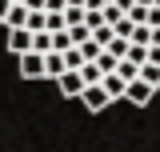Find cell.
I'll list each match as a JSON object with an SVG mask.
<instances>
[{"mask_svg":"<svg viewBox=\"0 0 160 152\" xmlns=\"http://www.w3.org/2000/svg\"><path fill=\"white\" fill-rule=\"evenodd\" d=\"M80 104H84V108H88V112H104V108H108V104H112V96L104 92V84H84V88H80Z\"/></svg>","mask_w":160,"mask_h":152,"instance_id":"cell-1","label":"cell"},{"mask_svg":"<svg viewBox=\"0 0 160 152\" xmlns=\"http://www.w3.org/2000/svg\"><path fill=\"white\" fill-rule=\"evenodd\" d=\"M20 76H24V80H44V52L24 48V52H20Z\"/></svg>","mask_w":160,"mask_h":152,"instance_id":"cell-2","label":"cell"},{"mask_svg":"<svg viewBox=\"0 0 160 152\" xmlns=\"http://www.w3.org/2000/svg\"><path fill=\"white\" fill-rule=\"evenodd\" d=\"M152 96H156V88H152L148 80H140V76H132V80L124 84V100H128V104H148Z\"/></svg>","mask_w":160,"mask_h":152,"instance_id":"cell-3","label":"cell"},{"mask_svg":"<svg viewBox=\"0 0 160 152\" xmlns=\"http://www.w3.org/2000/svg\"><path fill=\"white\" fill-rule=\"evenodd\" d=\"M56 88L64 96H80V88H84V76H80V68H64V72L56 76Z\"/></svg>","mask_w":160,"mask_h":152,"instance_id":"cell-4","label":"cell"},{"mask_svg":"<svg viewBox=\"0 0 160 152\" xmlns=\"http://www.w3.org/2000/svg\"><path fill=\"white\" fill-rule=\"evenodd\" d=\"M28 44H32V32H28L24 24H20V28H8V52H12V56H20Z\"/></svg>","mask_w":160,"mask_h":152,"instance_id":"cell-5","label":"cell"},{"mask_svg":"<svg viewBox=\"0 0 160 152\" xmlns=\"http://www.w3.org/2000/svg\"><path fill=\"white\" fill-rule=\"evenodd\" d=\"M100 84H104V92L112 96V100H124V80H120L116 72H104V76H100Z\"/></svg>","mask_w":160,"mask_h":152,"instance_id":"cell-6","label":"cell"},{"mask_svg":"<svg viewBox=\"0 0 160 152\" xmlns=\"http://www.w3.org/2000/svg\"><path fill=\"white\" fill-rule=\"evenodd\" d=\"M60 72H64V56H60L56 48H52V52H44V76H48V80H56Z\"/></svg>","mask_w":160,"mask_h":152,"instance_id":"cell-7","label":"cell"},{"mask_svg":"<svg viewBox=\"0 0 160 152\" xmlns=\"http://www.w3.org/2000/svg\"><path fill=\"white\" fill-rule=\"evenodd\" d=\"M136 76H140V80H148L152 88H160V64H152V60H144V64L136 68Z\"/></svg>","mask_w":160,"mask_h":152,"instance_id":"cell-8","label":"cell"},{"mask_svg":"<svg viewBox=\"0 0 160 152\" xmlns=\"http://www.w3.org/2000/svg\"><path fill=\"white\" fill-rule=\"evenodd\" d=\"M124 60H132V64H144V60H148V44H136V40H128V48H124Z\"/></svg>","mask_w":160,"mask_h":152,"instance_id":"cell-9","label":"cell"},{"mask_svg":"<svg viewBox=\"0 0 160 152\" xmlns=\"http://www.w3.org/2000/svg\"><path fill=\"white\" fill-rule=\"evenodd\" d=\"M92 64H96L100 72H112V68H116V56H112L108 48H100V52H96V60H92Z\"/></svg>","mask_w":160,"mask_h":152,"instance_id":"cell-10","label":"cell"},{"mask_svg":"<svg viewBox=\"0 0 160 152\" xmlns=\"http://www.w3.org/2000/svg\"><path fill=\"white\" fill-rule=\"evenodd\" d=\"M60 56H64V68H80V64H84V56H80V48H76V44H68Z\"/></svg>","mask_w":160,"mask_h":152,"instance_id":"cell-11","label":"cell"},{"mask_svg":"<svg viewBox=\"0 0 160 152\" xmlns=\"http://www.w3.org/2000/svg\"><path fill=\"white\" fill-rule=\"evenodd\" d=\"M124 16L132 20V24H148V4H132V8H128Z\"/></svg>","mask_w":160,"mask_h":152,"instance_id":"cell-12","label":"cell"},{"mask_svg":"<svg viewBox=\"0 0 160 152\" xmlns=\"http://www.w3.org/2000/svg\"><path fill=\"white\" fill-rule=\"evenodd\" d=\"M76 48H80V56H84V60H96V52H100V44H96L92 36H88V40H80Z\"/></svg>","mask_w":160,"mask_h":152,"instance_id":"cell-13","label":"cell"},{"mask_svg":"<svg viewBox=\"0 0 160 152\" xmlns=\"http://www.w3.org/2000/svg\"><path fill=\"white\" fill-rule=\"evenodd\" d=\"M116 4H120V12H128V8H132L136 0H116Z\"/></svg>","mask_w":160,"mask_h":152,"instance_id":"cell-14","label":"cell"},{"mask_svg":"<svg viewBox=\"0 0 160 152\" xmlns=\"http://www.w3.org/2000/svg\"><path fill=\"white\" fill-rule=\"evenodd\" d=\"M24 8H44V0H24Z\"/></svg>","mask_w":160,"mask_h":152,"instance_id":"cell-15","label":"cell"},{"mask_svg":"<svg viewBox=\"0 0 160 152\" xmlns=\"http://www.w3.org/2000/svg\"><path fill=\"white\" fill-rule=\"evenodd\" d=\"M8 4H12V0H0V20H4V12H8Z\"/></svg>","mask_w":160,"mask_h":152,"instance_id":"cell-16","label":"cell"},{"mask_svg":"<svg viewBox=\"0 0 160 152\" xmlns=\"http://www.w3.org/2000/svg\"><path fill=\"white\" fill-rule=\"evenodd\" d=\"M12 4H24V0H12Z\"/></svg>","mask_w":160,"mask_h":152,"instance_id":"cell-17","label":"cell"}]
</instances>
